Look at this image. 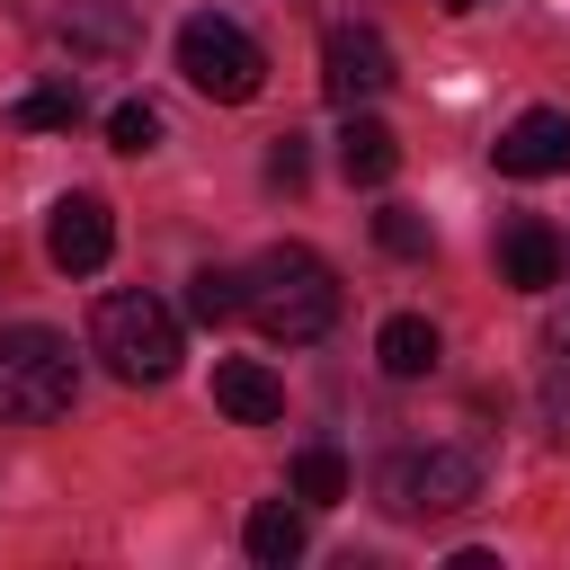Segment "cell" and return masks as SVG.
<instances>
[{"label": "cell", "instance_id": "cell-1", "mask_svg": "<svg viewBox=\"0 0 570 570\" xmlns=\"http://www.w3.org/2000/svg\"><path fill=\"white\" fill-rule=\"evenodd\" d=\"M338 312H347L338 267H330L321 249H303V240L258 249V267L240 276V321H249L258 338H276V347H312V338H330Z\"/></svg>", "mask_w": 570, "mask_h": 570}, {"label": "cell", "instance_id": "cell-2", "mask_svg": "<svg viewBox=\"0 0 570 570\" xmlns=\"http://www.w3.org/2000/svg\"><path fill=\"white\" fill-rule=\"evenodd\" d=\"M89 356H98L116 383H169L178 356H187V338H178V312H169L160 294L125 285V294H98V312H89Z\"/></svg>", "mask_w": 570, "mask_h": 570}, {"label": "cell", "instance_id": "cell-3", "mask_svg": "<svg viewBox=\"0 0 570 570\" xmlns=\"http://www.w3.org/2000/svg\"><path fill=\"white\" fill-rule=\"evenodd\" d=\"M80 401V356L62 330L45 321H18L0 330V428H45Z\"/></svg>", "mask_w": 570, "mask_h": 570}, {"label": "cell", "instance_id": "cell-4", "mask_svg": "<svg viewBox=\"0 0 570 570\" xmlns=\"http://www.w3.org/2000/svg\"><path fill=\"white\" fill-rule=\"evenodd\" d=\"M481 499V463L463 445H392L374 463V508L419 525V517H463Z\"/></svg>", "mask_w": 570, "mask_h": 570}, {"label": "cell", "instance_id": "cell-5", "mask_svg": "<svg viewBox=\"0 0 570 570\" xmlns=\"http://www.w3.org/2000/svg\"><path fill=\"white\" fill-rule=\"evenodd\" d=\"M178 71H187V89L214 98V107H249V98L267 89L258 36H249L240 18H223V9H196V18L178 27Z\"/></svg>", "mask_w": 570, "mask_h": 570}, {"label": "cell", "instance_id": "cell-6", "mask_svg": "<svg viewBox=\"0 0 570 570\" xmlns=\"http://www.w3.org/2000/svg\"><path fill=\"white\" fill-rule=\"evenodd\" d=\"M321 89H330V107H374V98L392 89V45H383V27H365V18L330 27V36H321Z\"/></svg>", "mask_w": 570, "mask_h": 570}, {"label": "cell", "instance_id": "cell-7", "mask_svg": "<svg viewBox=\"0 0 570 570\" xmlns=\"http://www.w3.org/2000/svg\"><path fill=\"white\" fill-rule=\"evenodd\" d=\"M107 249H116V214H107V196H89V187L53 196V214H45V258H53L62 276H98Z\"/></svg>", "mask_w": 570, "mask_h": 570}, {"label": "cell", "instance_id": "cell-8", "mask_svg": "<svg viewBox=\"0 0 570 570\" xmlns=\"http://www.w3.org/2000/svg\"><path fill=\"white\" fill-rule=\"evenodd\" d=\"M53 45H62L71 62L116 71V62H134V53H142V18H134L125 0H71V9L53 18Z\"/></svg>", "mask_w": 570, "mask_h": 570}, {"label": "cell", "instance_id": "cell-9", "mask_svg": "<svg viewBox=\"0 0 570 570\" xmlns=\"http://www.w3.org/2000/svg\"><path fill=\"white\" fill-rule=\"evenodd\" d=\"M490 160H499V178H561V169H570V116H561V107H525V116L490 142Z\"/></svg>", "mask_w": 570, "mask_h": 570}, {"label": "cell", "instance_id": "cell-10", "mask_svg": "<svg viewBox=\"0 0 570 570\" xmlns=\"http://www.w3.org/2000/svg\"><path fill=\"white\" fill-rule=\"evenodd\" d=\"M499 285H517V294H552V285H561V232L534 223V214H517V223L499 232Z\"/></svg>", "mask_w": 570, "mask_h": 570}, {"label": "cell", "instance_id": "cell-11", "mask_svg": "<svg viewBox=\"0 0 570 570\" xmlns=\"http://www.w3.org/2000/svg\"><path fill=\"white\" fill-rule=\"evenodd\" d=\"M214 410L240 419V428H267V419H285V383H276L258 356H223V365H214Z\"/></svg>", "mask_w": 570, "mask_h": 570}, {"label": "cell", "instance_id": "cell-12", "mask_svg": "<svg viewBox=\"0 0 570 570\" xmlns=\"http://www.w3.org/2000/svg\"><path fill=\"white\" fill-rule=\"evenodd\" d=\"M392 169H401L392 125H383V116H365V107H347V125H338V178H347V187H383Z\"/></svg>", "mask_w": 570, "mask_h": 570}, {"label": "cell", "instance_id": "cell-13", "mask_svg": "<svg viewBox=\"0 0 570 570\" xmlns=\"http://www.w3.org/2000/svg\"><path fill=\"white\" fill-rule=\"evenodd\" d=\"M436 356H445V338H436V321H428V312H392V321L374 330V365H383L392 383L436 374Z\"/></svg>", "mask_w": 570, "mask_h": 570}, {"label": "cell", "instance_id": "cell-14", "mask_svg": "<svg viewBox=\"0 0 570 570\" xmlns=\"http://www.w3.org/2000/svg\"><path fill=\"white\" fill-rule=\"evenodd\" d=\"M303 508H285V499H258L249 517H240V552L258 561V570H285V561H303Z\"/></svg>", "mask_w": 570, "mask_h": 570}, {"label": "cell", "instance_id": "cell-15", "mask_svg": "<svg viewBox=\"0 0 570 570\" xmlns=\"http://www.w3.org/2000/svg\"><path fill=\"white\" fill-rule=\"evenodd\" d=\"M9 116H18L27 134H71V125L89 116V98H80V80H45V89H27Z\"/></svg>", "mask_w": 570, "mask_h": 570}, {"label": "cell", "instance_id": "cell-16", "mask_svg": "<svg viewBox=\"0 0 570 570\" xmlns=\"http://www.w3.org/2000/svg\"><path fill=\"white\" fill-rule=\"evenodd\" d=\"M294 499L303 508H338L347 499V454L338 445H303L294 454Z\"/></svg>", "mask_w": 570, "mask_h": 570}, {"label": "cell", "instance_id": "cell-17", "mask_svg": "<svg viewBox=\"0 0 570 570\" xmlns=\"http://www.w3.org/2000/svg\"><path fill=\"white\" fill-rule=\"evenodd\" d=\"M187 321H205V330L240 321V276H232V267H196V276H187Z\"/></svg>", "mask_w": 570, "mask_h": 570}, {"label": "cell", "instance_id": "cell-18", "mask_svg": "<svg viewBox=\"0 0 570 570\" xmlns=\"http://www.w3.org/2000/svg\"><path fill=\"white\" fill-rule=\"evenodd\" d=\"M107 142H116L125 160L160 151V107H151V98H116V107H107Z\"/></svg>", "mask_w": 570, "mask_h": 570}, {"label": "cell", "instance_id": "cell-19", "mask_svg": "<svg viewBox=\"0 0 570 570\" xmlns=\"http://www.w3.org/2000/svg\"><path fill=\"white\" fill-rule=\"evenodd\" d=\"M374 240H383L392 258H428V249H436V232H428L419 205H383V214H374Z\"/></svg>", "mask_w": 570, "mask_h": 570}, {"label": "cell", "instance_id": "cell-20", "mask_svg": "<svg viewBox=\"0 0 570 570\" xmlns=\"http://www.w3.org/2000/svg\"><path fill=\"white\" fill-rule=\"evenodd\" d=\"M303 178H312V134H276V142H267V187L294 196Z\"/></svg>", "mask_w": 570, "mask_h": 570}, {"label": "cell", "instance_id": "cell-21", "mask_svg": "<svg viewBox=\"0 0 570 570\" xmlns=\"http://www.w3.org/2000/svg\"><path fill=\"white\" fill-rule=\"evenodd\" d=\"M543 428H552V445H570V356H543Z\"/></svg>", "mask_w": 570, "mask_h": 570}, {"label": "cell", "instance_id": "cell-22", "mask_svg": "<svg viewBox=\"0 0 570 570\" xmlns=\"http://www.w3.org/2000/svg\"><path fill=\"white\" fill-rule=\"evenodd\" d=\"M543 356H570V303H561V312L543 321Z\"/></svg>", "mask_w": 570, "mask_h": 570}, {"label": "cell", "instance_id": "cell-23", "mask_svg": "<svg viewBox=\"0 0 570 570\" xmlns=\"http://www.w3.org/2000/svg\"><path fill=\"white\" fill-rule=\"evenodd\" d=\"M445 9H490V0H445Z\"/></svg>", "mask_w": 570, "mask_h": 570}]
</instances>
